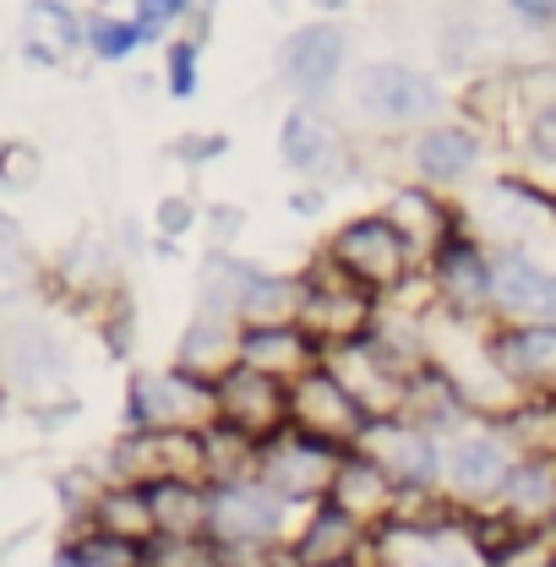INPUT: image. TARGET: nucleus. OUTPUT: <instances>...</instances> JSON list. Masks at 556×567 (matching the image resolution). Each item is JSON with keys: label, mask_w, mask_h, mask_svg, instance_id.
<instances>
[{"label": "nucleus", "mask_w": 556, "mask_h": 567, "mask_svg": "<svg viewBox=\"0 0 556 567\" xmlns=\"http://www.w3.org/2000/svg\"><path fill=\"white\" fill-rule=\"evenodd\" d=\"M300 284H306L300 328H306L322 350H339V344H360V339H371L382 300H377V295H365L354 279H344V274L333 268V257H328V251H317V257H311V268L300 274Z\"/></svg>", "instance_id": "nucleus-1"}, {"label": "nucleus", "mask_w": 556, "mask_h": 567, "mask_svg": "<svg viewBox=\"0 0 556 567\" xmlns=\"http://www.w3.org/2000/svg\"><path fill=\"white\" fill-rule=\"evenodd\" d=\"M322 251L333 257V268H339L344 279H354L365 295H377V300H388L399 284L415 274L410 246L399 240V229H393L382 213H360V218L339 224Z\"/></svg>", "instance_id": "nucleus-2"}, {"label": "nucleus", "mask_w": 556, "mask_h": 567, "mask_svg": "<svg viewBox=\"0 0 556 567\" xmlns=\"http://www.w3.org/2000/svg\"><path fill=\"white\" fill-rule=\"evenodd\" d=\"M436 104H442L436 82L425 71L404 66V61H371V66H360V76H354V110L371 126H388V132L420 126L425 132V126H436L431 121Z\"/></svg>", "instance_id": "nucleus-3"}, {"label": "nucleus", "mask_w": 556, "mask_h": 567, "mask_svg": "<svg viewBox=\"0 0 556 567\" xmlns=\"http://www.w3.org/2000/svg\"><path fill=\"white\" fill-rule=\"evenodd\" d=\"M132 421L142 431H192L208 436L218 425V393L208 377H192L186 365L175 371H147L132 382Z\"/></svg>", "instance_id": "nucleus-4"}, {"label": "nucleus", "mask_w": 556, "mask_h": 567, "mask_svg": "<svg viewBox=\"0 0 556 567\" xmlns=\"http://www.w3.org/2000/svg\"><path fill=\"white\" fill-rule=\"evenodd\" d=\"M284 496L262 481L208 486V546L213 551H268L284 529Z\"/></svg>", "instance_id": "nucleus-5"}, {"label": "nucleus", "mask_w": 556, "mask_h": 567, "mask_svg": "<svg viewBox=\"0 0 556 567\" xmlns=\"http://www.w3.org/2000/svg\"><path fill=\"white\" fill-rule=\"evenodd\" d=\"M365 425H371V415L354 404V393L328 365H317L311 377H300L289 388V431H300L311 442H328L339 453H354V442L365 436Z\"/></svg>", "instance_id": "nucleus-6"}, {"label": "nucleus", "mask_w": 556, "mask_h": 567, "mask_svg": "<svg viewBox=\"0 0 556 567\" xmlns=\"http://www.w3.org/2000/svg\"><path fill=\"white\" fill-rule=\"evenodd\" d=\"M213 393H218V425L240 431L257 447H268L274 436L289 431V388L262 377V371H251V365H229L213 382Z\"/></svg>", "instance_id": "nucleus-7"}, {"label": "nucleus", "mask_w": 556, "mask_h": 567, "mask_svg": "<svg viewBox=\"0 0 556 567\" xmlns=\"http://www.w3.org/2000/svg\"><path fill=\"white\" fill-rule=\"evenodd\" d=\"M360 458H371L399 492H431L436 475H442V447L431 431L399 421V415H382V421L365 425V436L354 442Z\"/></svg>", "instance_id": "nucleus-8"}, {"label": "nucleus", "mask_w": 556, "mask_h": 567, "mask_svg": "<svg viewBox=\"0 0 556 567\" xmlns=\"http://www.w3.org/2000/svg\"><path fill=\"white\" fill-rule=\"evenodd\" d=\"M344 453L328 447V442H311L300 431H284L268 447H257V481L284 502H300V496H322L333 492V475H339Z\"/></svg>", "instance_id": "nucleus-9"}, {"label": "nucleus", "mask_w": 556, "mask_h": 567, "mask_svg": "<svg viewBox=\"0 0 556 567\" xmlns=\"http://www.w3.org/2000/svg\"><path fill=\"white\" fill-rule=\"evenodd\" d=\"M278 158L289 169H300L306 181H339L354 169V147H349V132L322 115L317 104H295L278 126Z\"/></svg>", "instance_id": "nucleus-10"}, {"label": "nucleus", "mask_w": 556, "mask_h": 567, "mask_svg": "<svg viewBox=\"0 0 556 567\" xmlns=\"http://www.w3.org/2000/svg\"><path fill=\"white\" fill-rule=\"evenodd\" d=\"M349 61V33L339 22H300L284 44H278V82L295 87L300 99H317L339 82Z\"/></svg>", "instance_id": "nucleus-11"}, {"label": "nucleus", "mask_w": 556, "mask_h": 567, "mask_svg": "<svg viewBox=\"0 0 556 567\" xmlns=\"http://www.w3.org/2000/svg\"><path fill=\"white\" fill-rule=\"evenodd\" d=\"M382 218L399 229V240L410 246V257L420 262H436L453 240H459V213H453V203L447 197H436L431 186H393L388 192V203H382Z\"/></svg>", "instance_id": "nucleus-12"}, {"label": "nucleus", "mask_w": 556, "mask_h": 567, "mask_svg": "<svg viewBox=\"0 0 556 567\" xmlns=\"http://www.w3.org/2000/svg\"><path fill=\"white\" fill-rule=\"evenodd\" d=\"M491 306L507 322H556V274L540 257L502 246L491 257Z\"/></svg>", "instance_id": "nucleus-13"}, {"label": "nucleus", "mask_w": 556, "mask_h": 567, "mask_svg": "<svg viewBox=\"0 0 556 567\" xmlns=\"http://www.w3.org/2000/svg\"><path fill=\"white\" fill-rule=\"evenodd\" d=\"M513 442L502 431H459L442 453V481L453 486V496H502L507 475H513Z\"/></svg>", "instance_id": "nucleus-14"}, {"label": "nucleus", "mask_w": 556, "mask_h": 567, "mask_svg": "<svg viewBox=\"0 0 556 567\" xmlns=\"http://www.w3.org/2000/svg\"><path fill=\"white\" fill-rule=\"evenodd\" d=\"M431 289H436V306L453 311L459 322L481 317L491 306V257L470 235H459V240L431 262Z\"/></svg>", "instance_id": "nucleus-15"}, {"label": "nucleus", "mask_w": 556, "mask_h": 567, "mask_svg": "<svg viewBox=\"0 0 556 567\" xmlns=\"http://www.w3.org/2000/svg\"><path fill=\"white\" fill-rule=\"evenodd\" d=\"M481 153H486V142H481V132H470V126H425L410 142V169H415L420 186L436 192V186L470 181L481 169Z\"/></svg>", "instance_id": "nucleus-16"}, {"label": "nucleus", "mask_w": 556, "mask_h": 567, "mask_svg": "<svg viewBox=\"0 0 556 567\" xmlns=\"http://www.w3.org/2000/svg\"><path fill=\"white\" fill-rule=\"evenodd\" d=\"M322 354L328 350H322L300 322H289V328H246V333H240V365L274 377L284 388H295L300 377H311V371L322 365Z\"/></svg>", "instance_id": "nucleus-17"}, {"label": "nucleus", "mask_w": 556, "mask_h": 567, "mask_svg": "<svg viewBox=\"0 0 556 567\" xmlns=\"http://www.w3.org/2000/svg\"><path fill=\"white\" fill-rule=\"evenodd\" d=\"M486 354L513 388L556 382V322H507L486 339Z\"/></svg>", "instance_id": "nucleus-18"}, {"label": "nucleus", "mask_w": 556, "mask_h": 567, "mask_svg": "<svg viewBox=\"0 0 556 567\" xmlns=\"http://www.w3.org/2000/svg\"><path fill=\"white\" fill-rule=\"evenodd\" d=\"M502 518L518 535H546L556 524V464L552 458H518L502 486Z\"/></svg>", "instance_id": "nucleus-19"}, {"label": "nucleus", "mask_w": 556, "mask_h": 567, "mask_svg": "<svg viewBox=\"0 0 556 567\" xmlns=\"http://www.w3.org/2000/svg\"><path fill=\"white\" fill-rule=\"evenodd\" d=\"M333 507H344L349 518L365 529V524H382V518H393V507H399V486L371 464V458H360V453H344V464H339V475H333V492H328Z\"/></svg>", "instance_id": "nucleus-20"}, {"label": "nucleus", "mask_w": 556, "mask_h": 567, "mask_svg": "<svg viewBox=\"0 0 556 567\" xmlns=\"http://www.w3.org/2000/svg\"><path fill=\"white\" fill-rule=\"evenodd\" d=\"M365 546V529L349 518L344 507H333V502H322L317 507V518L300 529V540H295V567H349L354 563V551Z\"/></svg>", "instance_id": "nucleus-21"}, {"label": "nucleus", "mask_w": 556, "mask_h": 567, "mask_svg": "<svg viewBox=\"0 0 556 567\" xmlns=\"http://www.w3.org/2000/svg\"><path fill=\"white\" fill-rule=\"evenodd\" d=\"M147 502H153L158 540H208V492L197 481L147 486Z\"/></svg>", "instance_id": "nucleus-22"}, {"label": "nucleus", "mask_w": 556, "mask_h": 567, "mask_svg": "<svg viewBox=\"0 0 556 567\" xmlns=\"http://www.w3.org/2000/svg\"><path fill=\"white\" fill-rule=\"evenodd\" d=\"M87 39V22H76V11H66L61 0H33L28 6V55L33 61H61Z\"/></svg>", "instance_id": "nucleus-23"}, {"label": "nucleus", "mask_w": 556, "mask_h": 567, "mask_svg": "<svg viewBox=\"0 0 556 567\" xmlns=\"http://www.w3.org/2000/svg\"><path fill=\"white\" fill-rule=\"evenodd\" d=\"M99 524H104V535H115V540H126V546H147V540H158L147 486H126V492L99 496Z\"/></svg>", "instance_id": "nucleus-24"}, {"label": "nucleus", "mask_w": 556, "mask_h": 567, "mask_svg": "<svg viewBox=\"0 0 556 567\" xmlns=\"http://www.w3.org/2000/svg\"><path fill=\"white\" fill-rule=\"evenodd\" d=\"M142 39H147V33H142L137 22H121V17H87V44H93L104 61H126Z\"/></svg>", "instance_id": "nucleus-25"}, {"label": "nucleus", "mask_w": 556, "mask_h": 567, "mask_svg": "<svg viewBox=\"0 0 556 567\" xmlns=\"http://www.w3.org/2000/svg\"><path fill=\"white\" fill-rule=\"evenodd\" d=\"M164 76H169V93H175V99H186V93H192V87H197V44H192V39H175V44H169V55H164Z\"/></svg>", "instance_id": "nucleus-26"}, {"label": "nucleus", "mask_w": 556, "mask_h": 567, "mask_svg": "<svg viewBox=\"0 0 556 567\" xmlns=\"http://www.w3.org/2000/svg\"><path fill=\"white\" fill-rule=\"evenodd\" d=\"M186 6H192V0H137V28L147 33V39H158L169 22L186 17Z\"/></svg>", "instance_id": "nucleus-27"}, {"label": "nucleus", "mask_w": 556, "mask_h": 567, "mask_svg": "<svg viewBox=\"0 0 556 567\" xmlns=\"http://www.w3.org/2000/svg\"><path fill=\"white\" fill-rule=\"evenodd\" d=\"M229 147V137L224 132H186V137H175V158H186V164H203V158H218Z\"/></svg>", "instance_id": "nucleus-28"}, {"label": "nucleus", "mask_w": 556, "mask_h": 567, "mask_svg": "<svg viewBox=\"0 0 556 567\" xmlns=\"http://www.w3.org/2000/svg\"><path fill=\"white\" fill-rule=\"evenodd\" d=\"M192 218H197L192 197H164V203H158V235H164V240H175V235H186V229H192Z\"/></svg>", "instance_id": "nucleus-29"}, {"label": "nucleus", "mask_w": 556, "mask_h": 567, "mask_svg": "<svg viewBox=\"0 0 556 567\" xmlns=\"http://www.w3.org/2000/svg\"><path fill=\"white\" fill-rule=\"evenodd\" d=\"M529 147H535L546 164H556V104H546V110L529 115Z\"/></svg>", "instance_id": "nucleus-30"}, {"label": "nucleus", "mask_w": 556, "mask_h": 567, "mask_svg": "<svg viewBox=\"0 0 556 567\" xmlns=\"http://www.w3.org/2000/svg\"><path fill=\"white\" fill-rule=\"evenodd\" d=\"M322 208H328L322 186H295V192H289V213H300V218H317Z\"/></svg>", "instance_id": "nucleus-31"}, {"label": "nucleus", "mask_w": 556, "mask_h": 567, "mask_svg": "<svg viewBox=\"0 0 556 567\" xmlns=\"http://www.w3.org/2000/svg\"><path fill=\"white\" fill-rule=\"evenodd\" d=\"M240 224H246V213L240 208H213V218H208V229H213V240L224 246V240H235L240 235Z\"/></svg>", "instance_id": "nucleus-32"}, {"label": "nucleus", "mask_w": 556, "mask_h": 567, "mask_svg": "<svg viewBox=\"0 0 556 567\" xmlns=\"http://www.w3.org/2000/svg\"><path fill=\"white\" fill-rule=\"evenodd\" d=\"M507 6H513L518 17L540 22V28H546V22H556V0H507Z\"/></svg>", "instance_id": "nucleus-33"}]
</instances>
